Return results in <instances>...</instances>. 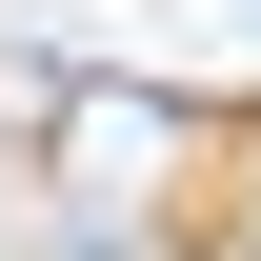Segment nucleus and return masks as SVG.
<instances>
[{
	"mask_svg": "<svg viewBox=\"0 0 261 261\" xmlns=\"http://www.w3.org/2000/svg\"><path fill=\"white\" fill-rule=\"evenodd\" d=\"M40 161H61L40 201H81V221H141L161 181H201V121H181V100H141V81H81L61 121H40Z\"/></svg>",
	"mask_w": 261,
	"mask_h": 261,
	"instance_id": "nucleus-1",
	"label": "nucleus"
},
{
	"mask_svg": "<svg viewBox=\"0 0 261 261\" xmlns=\"http://www.w3.org/2000/svg\"><path fill=\"white\" fill-rule=\"evenodd\" d=\"M201 181H221V201H201V221H221V261H261V121L201 141Z\"/></svg>",
	"mask_w": 261,
	"mask_h": 261,
	"instance_id": "nucleus-2",
	"label": "nucleus"
}]
</instances>
